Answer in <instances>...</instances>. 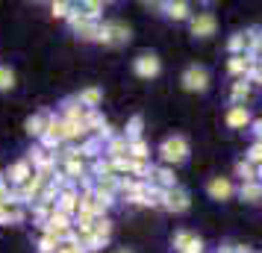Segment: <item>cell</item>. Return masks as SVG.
Returning a JSON list of instances; mask_svg holds the SVG:
<instances>
[{
    "label": "cell",
    "mask_w": 262,
    "mask_h": 253,
    "mask_svg": "<svg viewBox=\"0 0 262 253\" xmlns=\"http://www.w3.org/2000/svg\"><path fill=\"white\" fill-rule=\"evenodd\" d=\"M133 38V30L127 21L121 18H112V21H100V30H97V41L103 48H121Z\"/></svg>",
    "instance_id": "cell-1"
},
{
    "label": "cell",
    "mask_w": 262,
    "mask_h": 253,
    "mask_svg": "<svg viewBox=\"0 0 262 253\" xmlns=\"http://www.w3.org/2000/svg\"><path fill=\"white\" fill-rule=\"evenodd\" d=\"M189 139L186 135H180V133H174V135H165L162 139V145H159V156H162V162H165L168 168L171 165H183L186 159H189Z\"/></svg>",
    "instance_id": "cell-2"
},
{
    "label": "cell",
    "mask_w": 262,
    "mask_h": 253,
    "mask_svg": "<svg viewBox=\"0 0 262 253\" xmlns=\"http://www.w3.org/2000/svg\"><path fill=\"white\" fill-rule=\"evenodd\" d=\"M68 24H71L74 30V36L77 38H83V41H97V30H100V21H89L77 6H74V12L71 18H68Z\"/></svg>",
    "instance_id": "cell-3"
},
{
    "label": "cell",
    "mask_w": 262,
    "mask_h": 253,
    "mask_svg": "<svg viewBox=\"0 0 262 253\" xmlns=\"http://www.w3.org/2000/svg\"><path fill=\"white\" fill-rule=\"evenodd\" d=\"M180 85L186 91H206L209 88V71L203 65H189L183 71V77H180Z\"/></svg>",
    "instance_id": "cell-4"
},
{
    "label": "cell",
    "mask_w": 262,
    "mask_h": 253,
    "mask_svg": "<svg viewBox=\"0 0 262 253\" xmlns=\"http://www.w3.org/2000/svg\"><path fill=\"white\" fill-rule=\"evenodd\" d=\"M133 71H136V77H142V80H154L162 71V62H159L156 53H139L133 59Z\"/></svg>",
    "instance_id": "cell-5"
},
{
    "label": "cell",
    "mask_w": 262,
    "mask_h": 253,
    "mask_svg": "<svg viewBox=\"0 0 262 253\" xmlns=\"http://www.w3.org/2000/svg\"><path fill=\"white\" fill-rule=\"evenodd\" d=\"M62 159H65V177H71L74 182H80L83 177H89V168H85V159L74 150V147H65L62 150Z\"/></svg>",
    "instance_id": "cell-6"
},
{
    "label": "cell",
    "mask_w": 262,
    "mask_h": 253,
    "mask_svg": "<svg viewBox=\"0 0 262 253\" xmlns=\"http://www.w3.org/2000/svg\"><path fill=\"white\" fill-rule=\"evenodd\" d=\"M189 27H191V36L194 38H209L218 30V18L212 12H198L189 18Z\"/></svg>",
    "instance_id": "cell-7"
},
{
    "label": "cell",
    "mask_w": 262,
    "mask_h": 253,
    "mask_svg": "<svg viewBox=\"0 0 262 253\" xmlns=\"http://www.w3.org/2000/svg\"><path fill=\"white\" fill-rule=\"evenodd\" d=\"M62 121H68L71 127H80V130H85V118H89V109L80 106L77 103V97H68L65 103H62Z\"/></svg>",
    "instance_id": "cell-8"
},
{
    "label": "cell",
    "mask_w": 262,
    "mask_h": 253,
    "mask_svg": "<svg viewBox=\"0 0 262 253\" xmlns=\"http://www.w3.org/2000/svg\"><path fill=\"white\" fill-rule=\"evenodd\" d=\"M162 206H165L168 212H186L191 206V197H189V192L186 189H180V186H174V189H168L165 194H162Z\"/></svg>",
    "instance_id": "cell-9"
},
{
    "label": "cell",
    "mask_w": 262,
    "mask_h": 253,
    "mask_svg": "<svg viewBox=\"0 0 262 253\" xmlns=\"http://www.w3.org/2000/svg\"><path fill=\"white\" fill-rule=\"evenodd\" d=\"M174 250L177 253H203V241L194 236V233H189V229H180V233H174Z\"/></svg>",
    "instance_id": "cell-10"
},
{
    "label": "cell",
    "mask_w": 262,
    "mask_h": 253,
    "mask_svg": "<svg viewBox=\"0 0 262 253\" xmlns=\"http://www.w3.org/2000/svg\"><path fill=\"white\" fill-rule=\"evenodd\" d=\"M30 177H33V165H30L27 159H18V162H12V165H9V171L3 174V180L9 182V186H15V189H18V186H24Z\"/></svg>",
    "instance_id": "cell-11"
},
{
    "label": "cell",
    "mask_w": 262,
    "mask_h": 253,
    "mask_svg": "<svg viewBox=\"0 0 262 253\" xmlns=\"http://www.w3.org/2000/svg\"><path fill=\"white\" fill-rule=\"evenodd\" d=\"M50 118H53V112H50V109H41V112H36V115H30V118H27L24 130L33 135V139H41V135L48 133Z\"/></svg>",
    "instance_id": "cell-12"
},
{
    "label": "cell",
    "mask_w": 262,
    "mask_h": 253,
    "mask_svg": "<svg viewBox=\"0 0 262 253\" xmlns=\"http://www.w3.org/2000/svg\"><path fill=\"white\" fill-rule=\"evenodd\" d=\"M56 212H62V215H68V218L77 215V212H80V192L71 189V192L56 194Z\"/></svg>",
    "instance_id": "cell-13"
},
{
    "label": "cell",
    "mask_w": 262,
    "mask_h": 253,
    "mask_svg": "<svg viewBox=\"0 0 262 253\" xmlns=\"http://www.w3.org/2000/svg\"><path fill=\"white\" fill-rule=\"evenodd\" d=\"M206 192H209L212 200H230L236 189H233V182L227 180V177H212V180L206 182Z\"/></svg>",
    "instance_id": "cell-14"
},
{
    "label": "cell",
    "mask_w": 262,
    "mask_h": 253,
    "mask_svg": "<svg viewBox=\"0 0 262 253\" xmlns=\"http://www.w3.org/2000/svg\"><path fill=\"white\" fill-rule=\"evenodd\" d=\"M147 182H150V186H156V189H162V192H168V189H174V186H177V180H174V171L168 168V165H162V168H150Z\"/></svg>",
    "instance_id": "cell-15"
},
{
    "label": "cell",
    "mask_w": 262,
    "mask_h": 253,
    "mask_svg": "<svg viewBox=\"0 0 262 253\" xmlns=\"http://www.w3.org/2000/svg\"><path fill=\"white\" fill-rule=\"evenodd\" d=\"M127 150H130V142H127L124 135H115V139H109L106 145H103V156H106L109 162H115V159L127 156Z\"/></svg>",
    "instance_id": "cell-16"
},
{
    "label": "cell",
    "mask_w": 262,
    "mask_h": 253,
    "mask_svg": "<svg viewBox=\"0 0 262 253\" xmlns=\"http://www.w3.org/2000/svg\"><path fill=\"white\" fill-rule=\"evenodd\" d=\"M74 150H77L83 159H100L103 156V142H100L97 135H89V139H83Z\"/></svg>",
    "instance_id": "cell-17"
},
{
    "label": "cell",
    "mask_w": 262,
    "mask_h": 253,
    "mask_svg": "<svg viewBox=\"0 0 262 253\" xmlns=\"http://www.w3.org/2000/svg\"><path fill=\"white\" fill-rule=\"evenodd\" d=\"M250 65H256V56H230L227 71L233 74V77H238V80H245L250 71Z\"/></svg>",
    "instance_id": "cell-18"
},
{
    "label": "cell",
    "mask_w": 262,
    "mask_h": 253,
    "mask_svg": "<svg viewBox=\"0 0 262 253\" xmlns=\"http://www.w3.org/2000/svg\"><path fill=\"white\" fill-rule=\"evenodd\" d=\"M77 103L85 109H97L100 103H103V88H97V85H89V88H83L80 95H77Z\"/></svg>",
    "instance_id": "cell-19"
},
{
    "label": "cell",
    "mask_w": 262,
    "mask_h": 253,
    "mask_svg": "<svg viewBox=\"0 0 262 253\" xmlns=\"http://www.w3.org/2000/svg\"><path fill=\"white\" fill-rule=\"evenodd\" d=\"M162 9L171 21H189L191 18V6L183 3V0H171V3H162Z\"/></svg>",
    "instance_id": "cell-20"
},
{
    "label": "cell",
    "mask_w": 262,
    "mask_h": 253,
    "mask_svg": "<svg viewBox=\"0 0 262 253\" xmlns=\"http://www.w3.org/2000/svg\"><path fill=\"white\" fill-rule=\"evenodd\" d=\"M248 124H250L248 106H230V112H227V127H233V130H245Z\"/></svg>",
    "instance_id": "cell-21"
},
{
    "label": "cell",
    "mask_w": 262,
    "mask_h": 253,
    "mask_svg": "<svg viewBox=\"0 0 262 253\" xmlns=\"http://www.w3.org/2000/svg\"><path fill=\"white\" fill-rule=\"evenodd\" d=\"M142 130H144V118L142 115H133L130 121H127V127H124V139H127V142H139V139H142Z\"/></svg>",
    "instance_id": "cell-22"
},
{
    "label": "cell",
    "mask_w": 262,
    "mask_h": 253,
    "mask_svg": "<svg viewBox=\"0 0 262 253\" xmlns=\"http://www.w3.org/2000/svg\"><path fill=\"white\" fill-rule=\"evenodd\" d=\"M250 97V83L248 80H236L233 83V91H230V100H233V106H245V100Z\"/></svg>",
    "instance_id": "cell-23"
},
{
    "label": "cell",
    "mask_w": 262,
    "mask_h": 253,
    "mask_svg": "<svg viewBox=\"0 0 262 253\" xmlns=\"http://www.w3.org/2000/svg\"><path fill=\"white\" fill-rule=\"evenodd\" d=\"M238 197L248 200V203H259L262 200V182H245V186L238 189Z\"/></svg>",
    "instance_id": "cell-24"
},
{
    "label": "cell",
    "mask_w": 262,
    "mask_h": 253,
    "mask_svg": "<svg viewBox=\"0 0 262 253\" xmlns=\"http://www.w3.org/2000/svg\"><path fill=\"white\" fill-rule=\"evenodd\" d=\"M127 156L136 159V162H147V159H150V147H147V142H144V139H139V142H130Z\"/></svg>",
    "instance_id": "cell-25"
},
{
    "label": "cell",
    "mask_w": 262,
    "mask_h": 253,
    "mask_svg": "<svg viewBox=\"0 0 262 253\" xmlns=\"http://www.w3.org/2000/svg\"><path fill=\"white\" fill-rule=\"evenodd\" d=\"M236 177L242 180V186H245V182H259V180H256V168L250 165L248 159H242V162H236Z\"/></svg>",
    "instance_id": "cell-26"
},
{
    "label": "cell",
    "mask_w": 262,
    "mask_h": 253,
    "mask_svg": "<svg viewBox=\"0 0 262 253\" xmlns=\"http://www.w3.org/2000/svg\"><path fill=\"white\" fill-rule=\"evenodd\" d=\"M77 9H80V12H83L85 18H89V21H100L103 3H100V0H85V3H80V6H77Z\"/></svg>",
    "instance_id": "cell-27"
},
{
    "label": "cell",
    "mask_w": 262,
    "mask_h": 253,
    "mask_svg": "<svg viewBox=\"0 0 262 253\" xmlns=\"http://www.w3.org/2000/svg\"><path fill=\"white\" fill-rule=\"evenodd\" d=\"M115 171H112V162H109L106 156H100V159H95V165H92V177L95 180H100V177H112Z\"/></svg>",
    "instance_id": "cell-28"
},
{
    "label": "cell",
    "mask_w": 262,
    "mask_h": 253,
    "mask_svg": "<svg viewBox=\"0 0 262 253\" xmlns=\"http://www.w3.org/2000/svg\"><path fill=\"white\" fill-rule=\"evenodd\" d=\"M80 244H83L85 253H97V250H103V247H106V241L100 239V236H95V233L83 236V239H80Z\"/></svg>",
    "instance_id": "cell-29"
},
{
    "label": "cell",
    "mask_w": 262,
    "mask_h": 253,
    "mask_svg": "<svg viewBox=\"0 0 262 253\" xmlns=\"http://www.w3.org/2000/svg\"><path fill=\"white\" fill-rule=\"evenodd\" d=\"M50 12H53V18H71V12H74V3H68V0H53L50 3Z\"/></svg>",
    "instance_id": "cell-30"
},
{
    "label": "cell",
    "mask_w": 262,
    "mask_h": 253,
    "mask_svg": "<svg viewBox=\"0 0 262 253\" xmlns=\"http://www.w3.org/2000/svg\"><path fill=\"white\" fill-rule=\"evenodd\" d=\"M92 233H95V236H100L103 241H109V236H112V221H109V218H95Z\"/></svg>",
    "instance_id": "cell-31"
},
{
    "label": "cell",
    "mask_w": 262,
    "mask_h": 253,
    "mask_svg": "<svg viewBox=\"0 0 262 253\" xmlns=\"http://www.w3.org/2000/svg\"><path fill=\"white\" fill-rule=\"evenodd\" d=\"M15 88V71L9 65H0V91H9Z\"/></svg>",
    "instance_id": "cell-32"
},
{
    "label": "cell",
    "mask_w": 262,
    "mask_h": 253,
    "mask_svg": "<svg viewBox=\"0 0 262 253\" xmlns=\"http://www.w3.org/2000/svg\"><path fill=\"white\" fill-rule=\"evenodd\" d=\"M162 189H156V186H147V194H144L142 206H162Z\"/></svg>",
    "instance_id": "cell-33"
},
{
    "label": "cell",
    "mask_w": 262,
    "mask_h": 253,
    "mask_svg": "<svg viewBox=\"0 0 262 253\" xmlns=\"http://www.w3.org/2000/svg\"><path fill=\"white\" fill-rule=\"evenodd\" d=\"M56 253H85V250H83V244H80V239H77V233H74V239L62 241L59 247H56Z\"/></svg>",
    "instance_id": "cell-34"
},
{
    "label": "cell",
    "mask_w": 262,
    "mask_h": 253,
    "mask_svg": "<svg viewBox=\"0 0 262 253\" xmlns=\"http://www.w3.org/2000/svg\"><path fill=\"white\" fill-rule=\"evenodd\" d=\"M250 162V165H253V168H256V165H262V142H253V145H250V150H248V156H245Z\"/></svg>",
    "instance_id": "cell-35"
},
{
    "label": "cell",
    "mask_w": 262,
    "mask_h": 253,
    "mask_svg": "<svg viewBox=\"0 0 262 253\" xmlns=\"http://www.w3.org/2000/svg\"><path fill=\"white\" fill-rule=\"evenodd\" d=\"M36 247H38V253H56V247H59V244H56V241L50 239V236H41Z\"/></svg>",
    "instance_id": "cell-36"
},
{
    "label": "cell",
    "mask_w": 262,
    "mask_h": 253,
    "mask_svg": "<svg viewBox=\"0 0 262 253\" xmlns=\"http://www.w3.org/2000/svg\"><path fill=\"white\" fill-rule=\"evenodd\" d=\"M12 209H15V203H0V227L12 224Z\"/></svg>",
    "instance_id": "cell-37"
},
{
    "label": "cell",
    "mask_w": 262,
    "mask_h": 253,
    "mask_svg": "<svg viewBox=\"0 0 262 253\" xmlns=\"http://www.w3.org/2000/svg\"><path fill=\"white\" fill-rule=\"evenodd\" d=\"M245 80H248L250 85L262 83V68H259V65H250V71H248V77H245Z\"/></svg>",
    "instance_id": "cell-38"
},
{
    "label": "cell",
    "mask_w": 262,
    "mask_h": 253,
    "mask_svg": "<svg viewBox=\"0 0 262 253\" xmlns=\"http://www.w3.org/2000/svg\"><path fill=\"white\" fill-rule=\"evenodd\" d=\"M250 127H253V135H256V142H262V118L250 121Z\"/></svg>",
    "instance_id": "cell-39"
},
{
    "label": "cell",
    "mask_w": 262,
    "mask_h": 253,
    "mask_svg": "<svg viewBox=\"0 0 262 253\" xmlns=\"http://www.w3.org/2000/svg\"><path fill=\"white\" fill-rule=\"evenodd\" d=\"M236 247H238V244H221L218 253H236Z\"/></svg>",
    "instance_id": "cell-40"
},
{
    "label": "cell",
    "mask_w": 262,
    "mask_h": 253,
    "mask_svg": "<svg viewBox=\"0 0 262 253\" xmlns=\"http://www.w3.org/2000/svg\"><path fill=\"white\" fill-rule=\"evenodd\" d=\"M256 180L262 182V165H256Z\"/></svg>",
    "instance_id": "cell-41"
},
{
    "label": "cell",
    "mask_w": 262,
    "mask_h": 253,
    "mask_svg": "<svg viewBox=\"0 0 262 253\" xmlns=\"http://www.w3.org/2000/svg\"><path fill=\"white\" fill-rule=\"evenodd\" d=\"M118 253H133V250H118Z\"/></svg>",
    "instance_id": "cell-42"
},
{
    "label": "cell",
    "mask_w": 262,
    "mask_h": 253,
    "mask_svg": "<svg viewBox=\"0 0 262 253\" xmlns=\"http://www.w3.org/2000/svg\"><path fill=\"white\" fill-rule=\"evenodd\" d=\"M0 180H3V174H0Z\"/></svg>",
    "instance_id": "cell-43"
}]
</instances>
